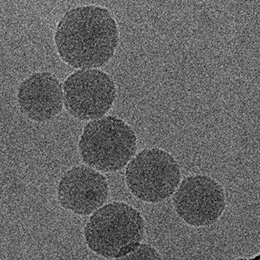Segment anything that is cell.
<instances>
[{"label": "cell", "mask_w": 260, "mask_h": 260, "mask_svg": "<svg viewBox=\"0 0 260 260\" xmlns=\"http://www.w3.org/2000/svg\"><path fill=\"white\" fill-rule=\"evenodd\" d=\"M110 11L94 6L67 11L59 22L54 41L59 55L75 69L92 70L111 60L119 41Z\"/></svg>", "instance_id": "cell-1"}, {"label": "cell", "mask_w": 260, "mask_h": 260, "mask_svg": "<svg viewBox=\"0 0 260 260\" xmlns=\"http://www.w3.org/2000/svg\"><path fill=\"white\" fill-rule=\"evenodd\" d=\"M109 197L103 175L87 166H75L64 173L57 187V200L65 209L87 216L100 208Z\"/></svg>", "instance_id": "cell-7"}, {"label": "cell", "mask_w": 260, "mask_h": 260, "mask_svg": "<svg viewBox=\"0 0 260 260\" xmlns=\"http://www.w3.org/2000/svg\"><path fill=\"white\" fill-rule=\"evenodd\" d=\"M62 89L60 81L52 74H34L19 88L17 99L20 110L34 121H49L62 110Z\"/></svg>", "instance_id": "cell-8"}, {"label": "cell", "mask_w": 260, "mask_h": 260, "mask_svg": "<svg viewBox=\"0 0 260 260\" xmlns=\"http://www.w3.org/2000/svg\"><path fill=\"white\" fill-rule=\"evenodd\" d=\"M181 179L177 161L159 148L145 149L129 162L126 182L130 192L143 202L158 203L171 197Z\"/></svg>", "instance_id": "cell-4"}, {"label": "cell", "mask_w": 260, "mask_h": 260, "mask_svg": "<svg viewBox=\"0 0 260 260\" xmlns=\"http://www.w3.org/2000/svg\"><path fill=\"white\" fill-rule=\"evenodd\" d=\"M159 253L147 244L139 245L136 249L118 259H160Z\"/></svg>", "instance_id": "cell-9"}, {"label": "cell", "mask_w": 260, "mask_h": 260, "mask_svg": "<svg viewBox=\"0 0 260 260\" xmlns=\"http://www.w3.org/2000/svg\"><path fill=\"white\" fill-rule=\"evenodd\" d=\"M173 200L177 214L194 227L214 224L226 206L225 193L221 184L202 175L183 179Z\"/></svg>", "instance_id": "cell-6"}, {"label": "cell", "mask_w": 260, "mask_h": 260, "mask_svg": "<svg viewBox=\"0 0 260 260\" xmlns=\"http://www.w3.org/2000/svg\"><path fill=\"white\" fill-rule=\"evenodd\" d=\"M67 111L80 120L102 118L116 98L115 83L108 74L99 70H80L71 75L63 85Z\"/></svg>", "instance_id": "cell-5"}, {"label": "cell", "mask_w": 260, "mask_h": 260, "mask_svg": "<svg viewBox=\"0 0 260 260\" xmlns=\"http://www.w3.org/2000/svg\"><path fill=\"white\" fill-rule=\"evenodd\" d=\"M145 224L141 213L123 202H112L96 210L84 229L88 247L107 258L119 259L136 249Z\"/></svg>", "instance_id": "cell-2"}, {"label": "cell", "mask_w": 260, "mask_h": 260, "mask_svg": "<svg viewBox=\"0 0 260 260\" xmlns=\"http://www.w3.org/2000/svg\"><path fill=\"white\" fill-rule=\"evenodd\" d=\"M78 147L86 165L99 171L112 173L123 169L133 158L137 139L123 120L107 116L85 126Z\"/></svg>", "instance_id": "cell-3"}]
</instances>
